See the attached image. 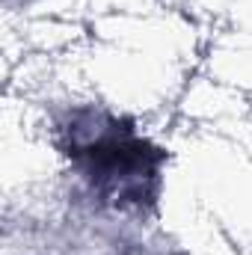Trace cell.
Instances as JSON below:
<instances>
[{
    "instance_id": "1",
    "label": "cell",
    "mask_w": 252,
    "mask_h": 255,
    "mask_svg": "<svg viewBox=\"0 0 252 255\" xmlns=\"http://www.w3.org/2000/svg\"><path fill=\"white\" fill-rule=\"evenodd\" d=\"M68 133L71 160L98 193L113 202L151 199L160 166L157 148H148L130 128H119L116 119L98 113H80Z\"/></svg>"
}]
</instances>
